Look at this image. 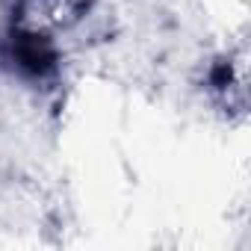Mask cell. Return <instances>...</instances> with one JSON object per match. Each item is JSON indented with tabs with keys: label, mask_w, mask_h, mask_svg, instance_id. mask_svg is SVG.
Returning a JSON list of instances; mask_svg holds the SVG:
<instances>
[{
	"label": "cell",
	"mask_w": 251,
	"mask_h": 251,
	"mask_svg": "<svg viewBox=\"0 0 251 251\" xmlns=\"http://www.w3.org/2000/svg\"><path fill=\"white\" fill-rule=\"evenodd\" d=\"M12 59L15 65L24 71V74H33V77H42L48 71H53L56 65V50L53 45L39 36V33H18L12 36Z\"/></svg>",
	"instance_id": "obj_1"
}]
</instances>
